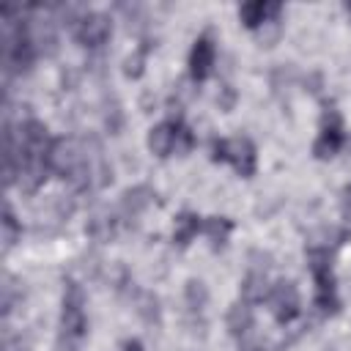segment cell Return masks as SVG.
Listing matches in <instances>:
<instances>
[{
  "mask_svg": "<svg viewBox=\"0 0 351 351\" xmlns=\"http://www.w3.org/2000/svg\"><path fill=\"white\" fill-rule=\"evenodd\" d=\"M49 148L52 140L47 134V126L36 118L25 121L19 126V173L16 181L22 184L25 192H36L47 173H49Z\"/></svg>",
  "mask_w": 351,
  "mask_h": 351,
  "instance_id": "obj_1",
  "label": "cell"
},
{
  "mask_svg": "<svg viewBox=\"0 0 351 351\" xmlns=\"http://www.w3.org/2000/svg\"><path fill=\"white\" fill-rule=\"evenodd\" d=\"M211 159L214 162H230L233 170L244 178H250L255 173V145L247 137H230V140H214L211 143Z\"/></svg>",
  "mask_w": 351,
  "mask_h": 351,
  "instance_id": "obj_2",
  "label": "cell"
},
{
  "mask_svg": "<svg viewBox=\"0 0 351 351\" xmlns=\"http://www.w3.org/2000/svg\"><path fill=\"white\" fill-rule=\"evenodd\" d=\"M60 329L66 335V340H80L88 329V318H85V293L82 288L69 280L63 288V304H60Z\"/></svg>",
  "mask_w": 351,
  "mask_h": 351,
  "instance_id": "obj_3",
  "label": "cell"
},
{
  "mask_svg": "<svg viewBox=\"0 0 351 351\" xmlns=\"http://www.w3.org/2000/svg\"><path fill=\"white\" fill-rule=\"evenodd\" d=\"M307 261H310V271L315 280V307H321L324 313H335L337 310V293H335L329 252L326 250H310Z\"/></svg>",
  "mask_w": 351,
  "mask_h": 351,
  "instance_id": "obj_4",
  "label": "cell"
},
{
  "mask_svg": "<svg viewBox=\"0 0 351 351\" xmlns=\"http://www.w3.org/2000/svg\"><path fill=\"white\" fill-rule=\"evenodd\" d=\"M110 36H112V19L107 14H82L74 22V38L88 49L107 44Z\"/></svg>",
  "mask_w": 351,
  "mask_h": 351,
  "instance_id": "obj_5",
  "label": "cell"
},
{
  "mask_svg": "<svg viewBox=\"0 0 351 351\" xmlns=\"http://www.w3.org/2000/svg\"><path fill=\"white\" fill-rule=\"evenodd\" d=\"M269 307H271V315L280 321V324H291L296 315H299V291L291 280H280L274 282V288L269 291Z\"/></svg>",
  "mask_w": 351,
  "mask_h": 351,
  "instance_id": "obj_6",
  "label": "cell"
},
{
  "mask_svg": "<svg viewBox=\"0 0 351 351\" xmlns=\"http://www.w3.org/2000/svg\"><path fill=\"white\" fill-rule=\"evenodd\" d=\"M343 145V129H340V115L337 112H326L324 123H321V134L313 143V154L315 159H332Z\"/></svg>",
  "mask_w": 351,
  "mask_h": 351,
  "instance_id": "obj_7",
  "label": "cell"
},
{
  "mask_svg": "<svg viewBox=\"0 0 351 351\" xmlns=\"http://www.w3.org/2000/svg\"><path fill=\"white\" fill-rule=\"evenodd\" d=\"M214 58H217V49H214V44H211V38H208V36H200V38L195 41L192 52H189V74H192L195 82H203V80L211 74Z\"/></svg>",
  "mask_w": 351,
  "mask_h": 351,
  "instance_id": "obj_8",
  "label": "cell"
},
{
  "mask_svg": "<svg viewBox=\"0 0 351 351\" xmlns=\"http://www.w3.org/2000/svg\"><path fill=\"white\" fill-rule=\"evenodd\" d=\"M181 126L173 123V121H165V123H156L151 132H148V148L151 154L156 156H170L173 148L178 145V137H181Z\"/></svg>",
  "mask_w": 351,
  "mask_h": 351,
  "instance_id": "obj_9",
  "label": "cell"
},
{
  "mask_svg": "<svg viewBox=\"0 0 351 351\" xmlns=\"http://www.w3.org/2000/svg\"><path fill=\"white\" fill-rule=\"evenodd\" d=\"M280 16V3H263V0H250L239 8V19L244 27L250 30H258L263 27L269 19H277Z\"/></svg>",
  "mask_w": 351,
  "mask_h": 351,
  "instance_id": "obj_10",
  "label": "cell"
},
{
  "mask_svg": "<svg viewBox=\"0 0 351 351\" xmlns=\"http://www.w3.org/2000/svg\"><path fill=\"white\" fill-rule=\"evenodd\" d=\"M200 228H203V222H200L197 214H192V211H181V214L176 217V225H173V241H176L178 247H186V244L197 236Z\"/></svg>",
  "mask_w": 351,
  "mask_h": 351,
  "instance_id": "obj_11",
  "label": "cell"
},
{
  "mask_svg": "<svg viewBox=\"0 0 351 351\" xmlns=\"http://www.w3.org/2000/svg\"><path fill=\"white\" fill-rule=\"evenodd\" d=\"M266 296H269L266 271H258V269H252V271L244 277V282H241V299H244L247 304H258V302H263Z\"/></svg>",
  "mask_w": 351,
  "mask_h": 351,
  "instance_id": "obj_12",
  "label": "cell"
},
{
  "mask_svg": "<svg viewBox=\"0 0 351 351\" xmlns=\"http://www.w3.org/2000/svg\"><path fill=\"white\" fill-rule=\"evenodd\" d=\"M228 329L233 337H241L247 329H252V307L241 299V302H233L230 310H228Z\"/></svg>",
  "mask_w": 351,
  "mask_h": 351,
  "instance_id": "obj_13",
  "label": "cell"
},
{
  "mask_svg": "<svg viewBox=\"0 0 351 351\" xmlns=\"http://www.w3.org/2000/svg\"><path fill=\"white\" fill-rule=\"evenodd\" d=\"M230 230H233V222H230L228 217H208V219L203 222V233L208 236L211 247H222V244L228 241Z\"/></svg>",
  "mask_w": 351,
  "mask_h": 351,
  "instance_id": "obj_14",
  "label": "cell"
},
{
  "mask_svg": "<svg viewBox=\"0 0 351 351\" xmlns=\"http://www.w3.org/2000/svg\"><path fill=\"white\" fill-rule=\"evenodd\" d=\"M151 197H154V192L148 186L129 189V192H123V211L126 214H137V211H143L151 203Z\"/></svg>",
  "mask_w": 351,
  "mask_h": 351,
  "instance_id": "obj_15",
  "label": "cell"
},
{
  "mask_svg": "<svg viewBox=\"0 0 351 351\" xmlns=\"http://www.w3.org/2000/svg\"><path fill=\"white\" fill-rule=\"evenodd\" d=\"M0 225H3V250L8 252V250L19 241V236H22V228H19V222L14 219V214H11L8 206L3 208V219H0Z\"/></svg>",
  "mask_w": 351,
  "mask_h": 351,
  "instance_id": "obj_16",
  "label": "cell"
},
{
  "mask_svg": "<svg viewBox=\"0 0 351 351\" xmlns=\"http://www.w3.org/2000/svg\"><path fill=\"white\" fill-rule=\"evenodd\" d=\"M206 299H208L206 285L200 280H189L186 282V304H189V310H203L206 307Z\"/></svg>",
  "mask_w": 351,
  "mask_h": 351,
  "instance_id": "obj_17",
  "label": "cell"
},
{
  "mask_svg": "<svg viewBox=\"0 0 351 351\" xmlns=\"http://www.w3.org/2000/svg\"><path fill=\"white\" fill-rule=\"evenodd\" d=\"M143 63H145V47H140L134 55L126 58V63H123V74L132 77V80H137V77L143 74Z\"/></svg>",
  "mask_w": 351,
  "mask_h": 351,
  "instance_id": "obj_18",
  "label": "cell"
},
{
  "mask_svg": "<svg viewBox=\"0 0 351 351\" xmlns=\"http://www.w3.org/2000/svg\"><path fill=\"white\" fill-rule=\"evenodd\" d=\"M239 340V351H266V346H263V337L255 332V326L252 329H247L241 337H236Z\"/></svg>",
  "mask_w": 351,
  "mask_h": 351,
  "instance_id": "obj_19",
  "label": "cell"
},
{
  "mask_svg": "<svg viewBox=\"0 0 351 351\" xmlns=\"http://www.w3.org/2000/svg\"><path fill=\"white\" fill-rule=\"evenodd\" d=\"M123 351H143V343L140 340H126L123 343Z\"/></svg>",
  "mask_w": 351,
  "mask_h": 351,
  "instance_id": "obj_20",
  "label": "cell"
},
{
  "mask_svg": "<svg viewBox=\"0 0 351 351\" xmlns=\"http://www.w3.org/2000/svg\"><path fill=\"white\" fill-rule=\"evenodd\" d=\"M346 11H348V14H351V3H346Z\"/></svg>",
  "mask_w": 351,
  "mask_h": 351,
  "instance_id": "obj_21",
  "label": "cell"
}]
</instances>
